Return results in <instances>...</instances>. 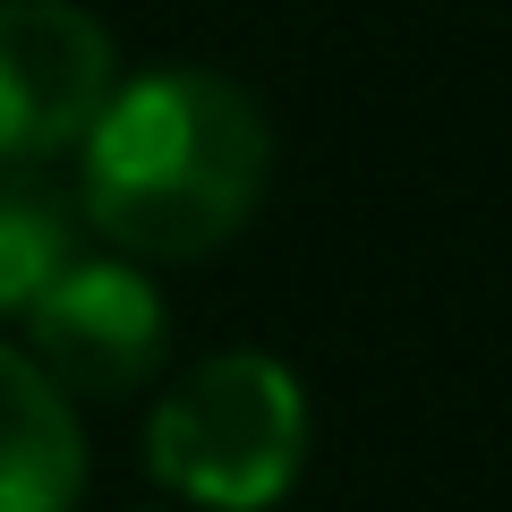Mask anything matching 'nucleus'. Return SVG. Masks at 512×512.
<instances>
[{"label":"nucleus","instance_id":"obj_1","mask_svg":"<svg viewBox=\"0 0 512 512\" xmlns=\"http://www.w3.org/2000/svg\"><path fill=\"white\" fill-rule=\"evenodd\" d=\"M274 128L214 69H146L103 94L77 137V214L137 265H188L248 231Z\"/></svg>","mask_w":512,"mask_h":512},{"label":"nucleus","instance_id":"obj_2","mask_svg":"<svg viewBox=\"0 0 512 512\" xmlns=\"http://www.w3.org/2000/svg\"><path fill=\"white\" fill-rule=\"evenodd\" d=\"M146 470L180 504L274 512L308 470V393L265 350L197 359L146 419Z\"/></svg>","mask_w":512,"mask_h":512},{"label":"nucleus","instance_id":"obj_3","mask_svg":"<svg viewBox=\"0 0 512 512\" xmlns=\"http://www.w3.org/2000/svg\"><path fill=\"white\" fill-rule=\"evenodd\" d=\"M26 359L86 402H120L163 367L171 316L163 291L137 274V256H69L35 299H26Z\"/></svg>","mask_w":512,"mask_h":512},{"label":"nucleus","instance_id":"obj_4","mask_svg":"<svg viewBox=\"0 0 512 512\" xmlns=\"http://www.w3.org/2000/svg\"><path fill=\"white\" fill-rule=\"evenodd\" d=\"M120 86L103 18L77 0H0V163H52Z\"/></svg>","mask_w":512,"mask_h":512},{"label":"nucleus","instance_id":"obj_5","mask_svg":"<svg viewBox=\"0 0 512 512\" xmlns=\"http://www.w3.org/2000/svg\"><path fill=\"white\" fill-rule=\"evenodd\" d=\"M86 495V436L69 393L26 350H0V512H77Z\"/></svg>","mask_w":512,"mask_h":512},{"label":"nucleus","instance_id":"obj_6","mask_svg":"<svg viewBox=\"0 0 512 512\" xmlns=\"http://www.w3.org/2000/svg\"><path fill=\"white\" fill-rule=\"evenodd\" d=\"M77 256V197L43 180V163H0V316H26V299Z\"/></svg>","mask_w":512,"mask_h":512}]
</instances>
